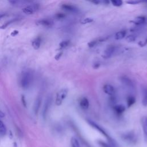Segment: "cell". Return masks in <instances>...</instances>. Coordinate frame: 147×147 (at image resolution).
<instances>
[{
  "label": "cell",
  "mask_w": 147,
  "mask_h": 147,
  "mask_svg": "<svg viewBox=\"0 0 147 147\" xmlns=\"http://www.w3.org/2000/svg\"><path fill=\"white\" fill-rule=\"evenodd\" d=\"M96 5H108L110 3V0H86Z\"/></svg>",
  "instance_id": "21"
},
{
  "label": "cell",
  "mask_w": 147,
  "mask_h": 147,
  "mask_svg": "<svg viewBox=\"0 0 147 147\" xmlns=\"http://www.w3.org/2000/svg\"><path fill=\"white\" fill-rule=\"evenodd\" d=\"M39 4H34L33 5H30L25 7L24 8L22 9V11L26 14L30 15L33 14L35 11L38 10L39 9Z\"/></svg>",
  "instance_id": "6"
},
{
  "label": "cell",
  "mask_w": 147,
  "mask_h": 147,
  "mask_svg": "<svg viewBox=\"0 0 147 147\" xmlns=\"http://www.w3.org/2000/svg\"><path fill=\"white\" fill-rule=\"evenodd\" d=\"M36 23L37 25H41L48 28H51L53 25V22L51 20L45 19V18L40 20Z\"/></svg>",
  "instance_id": "11"
},
{
  "label": "cell",
  "mask_w": 147,
  "mask_h": 147,
  "mask_svg": "<svg viewBox=\"0 0 147 147\" xmlns=\"http://www.w3.org/2000/svg\"><path fill=\"white\" fill-rule=\"evenodd\" d=\"M121 138L126 143L129 144H134L137 141L136 134L133 131L125 133L121 135Z\"/></svg>",
  "instance_id": "3"
},
{
  "label": "cell",
  "mask_w": 147,
  "mask_h": 147,
  "mask_svg": "<svg viewBox=\"0 0 147 147\" xmlns=\"http://www.w3.org/2000/svg\"><path fill=\"white\" fill-rule=\"evenodd\" d=\"M103 91L106 94L110 96H113L115 94V90L114 87L109 84H106L103 86Z\"/></svg>",
  "instance_id": "10"
},
{
  "label": "cell",
  "mask_w": 147,
  "mask_h": 147,
  "mask_svg": "<svg viewBox=\"0 0 147 147\" xmlns=\"http://www.w3.org/2000/svg\"><path fill=\"white\" fill-rule=\"evenodd\" d=\"M126 102H127V106L129 107L134 104V103L136 102V98L134 96L132 95H130L127 98Z\"/></svg>",
  "instance_id": "22"
},
{
  "label": "cell",
  "mask_w": 147,
  "mask_h": 147,
  "mask_svg": "<svg viewBox=\"0 0 147 147\" xmlns=\"http://www.w3.org/2000/svg\"><path fill=\"white\" fill-rule=\"evenodd\" d=\"M70 43V41L69 40H64V41H61L60 44H59V47L61 49H63V48H66L67 47H68Z\"/></svg>",
  "instance_id": "27"
},
{
  "label": "cell",
  "mask_w": 147,
  "mask_h": 147,
  "mask_svg": "<svg viewBox=\"0 0 147 147\" xmlns=\"http://www.w3.org/2000/svg\"><path fill=\"white\" fill-rule=\"evenodd\" d=\"M61 7L63 10H65L67 11H68L69 13H78L79 11V9L77 7H76L74 5H71V4H67V3L63 4L61 6Z\"/></svg>",
  "instance_id": "7"
},
{
  "label": "cell",
  "mask_w": 147,
  "mask_h": 147,
  "mask_svg": "<svg viewBox=\"0 0 147 147\" xmlns=\"http://www.w3.org/2000/svg\"><path fill=\"white\" fill-rule=\"evenodd\" d=\"M51 104V97H48L47 99H46L45 103L44 105L43 108H42V115L44 118H45L47 116V114L48 111V110L49 109V107Z\"/></svg>",
  "instance_id": "9"
},
{
  "label": "cell",
  "mask_w": 147,
  "mask_h": 147,
  "mask_svg": "<svg viewBox=\"0 0 147 147\" xmlns=\"http://www.w3.org/2000/svg\"><path fill=\"white\" fill-rule=\"evenodd\" d=\"M99 41V40H95L91 41H90V42L88 44V47H90V48L93 47L95 46V45L98 43Z\"/></svg>",
  "instance_id": "32"
},
{
  "label": "cell",
  "mask_w": 147,
  "mask_h": 147,
  "mask_svg": "<svg viewBox=\"0 0 147 147\" xmlns=\"http://www.w3.org/2000/svg\"><path fill=\"white\" fill-rule=\"evenodd\" d=\"M79 105H80V106L81 107V108L82 109L87 110V109H88V108L89 107L88 100L87 99V98L83 97L80 99V102H79Z\"/></svg>",
  "instance_id": "17"
},
{
  "label": "cell",
  "mask_w": 147,
  "mask_h": 147,
  "mask_svg": "<svg viewBox=\"0 0 147 147\" xmlns=\"http://www.w3.org/2000/svg\"><path fill=\"white\" fill-rule=\"evenodd\" d=\"M141 125L145 139L147 141V117H144L141 119Z\"/></svg>",
  "instance_id": "12"
},
{
  "label": "cell",
  "mask_w": 147,
  "mask_h": 147,
  "mask_svg": "<svg viewBox=\"0 0 147 147\" xmlns=\"http://www.w3.org/2000/svg\"><path fill=\"white\" fill-rule=\"evenodd\" d=\"M20 20V18H13L7 22H6L5 23H4L3 24H2L1 26H0V29H6L9 25H10V24H13V23H14L18 21H19Z\"/></svg>",
  "instance_id": "19"
},
{
  "label": "cell",
  "mask_w": 147,
  "mask_h": 147,
  "mask_svg": "<svg viewBox=\"0 0 147 147\" xmlns=\"http://www.w3.org/2000/svg\"><path fill=\"white\" fill-rule=\"evenodd\" d=\"M6 16H7V14L6 13H0V20L3 18V17H6Z\"/></svg>",
  "instance_id": "36"
},
{
  "label": "cell",
  "mask_w": 147,
  "mask_h": 147,
  "mask_svg": "<svg viewBox=\"0 0 147 147\" xmlns=\"http://www.w3.org/2000/svg\"><path fill=\"white\" fill-rule=\"evenodd\" d=\"M65 16L66 15L64 13H59L56 14L55 15V17L57 19H63V18H64Z\"/></svg>",
  "instance_id": "31"
},
{
  "label": "cell",
  "mask_w": 147,
  "mask_h": 147,
  "mask_svg": "<svg viewBox=\"0 0 147 147\" xmlns=\"http://www.w3.org/2000/svg\"><path fill=\"white\" fill-rule=\"evenodd\" d=\"M87 121L92 127H94L96 130H97L99 132H100L102 134H103L107 138L109 143L110 144V145L112 147H117L118 144L116 143L115 141L109 135V134L107 133V131L102 126H100V125H99L98 124H97L93 121H91V119H87Z\"/></svg>",
  "instance_id": "1"
},
{
  "label": "cell",
  "mask_w": 147,
  "mask_h": 147,
  "mask_svg": "<svg viewBox=\"0 0 147 147\" xmlns=\"http://www.w3.org/2000/svg\"><path fill=\"white\" fill-rule=\"evenodd\" d=\"M71 144L72 147H80L79 142L75 137H72L71 138Z\"/></svg>",
  "instance_id": "24"
},
{
  "label": "cell",
  "mask_w": 147,
  "mask_h": 147,
  "mask_svg": "<svg viewBox=\"0 0 147 147\" xmlns=\"http://www.w3.org/2000/svg\"><path fill=\"white\" fill-rule=\"evenodd\" d=\"M41 38L40 36H38L32 41V45L34 49L37 50L39 49L41 45Z\"/></svg>",
  "instance_id": "16"
},
{
  "label": "cell",
  "mask_w": 147,
  "mask_h": 147,
  "mask_svg": "<svg viewBox=\"0 0 147 147\" xmlns=\"http://www.w3.org/2000/svg\"><path fill=\"white\" fill-rule=\"evenodd\" d=\"M136 39V36H134V35H133V34L129 35V36H128L126 38V40L128 42H132V41H134Z\"/></svg>",
  "instance_id": "30"
},
{
  "label": "cell",
  "mask_w": 147,
  "mask_h": 147,
  "mask_svg": "<svg viewBox=\"0 0 147 147\" xmlns=\"http://www.w3.org/2000/svg\"><path fill=\"white\" fill-rule=\"evenodd\" d=\"M62 54H63V53L61 52H59V53H58L56 56H55V59L56 60H59L60 57H61V55H62Z\"/></svg>",
  "instance_id": "35"
},
{
  "label": "cell",
  "mask_w": 147,
  "mask_h": 147,
  "mask_svg": "<svg viewBox=\"0 0 147 147\" xmlns=\"http://www.w3.org/2000/svg\"><path fill=\"white\" fill-rule=\"evenodd\" d=\"M120 81L123 86L130 91H134L135 89V86L133 82L127 76H121L120 78Z\"/></svg>",
  "instance_id": "5"
},
{
  "label": "cell",
  "mask_w": 147,
  "mask_h": 147,
  "mask_svg": "<svg viewBox=\"0 0 147 147\" xmlns=\"http://www.w3.org/2000/svg\"><path fill=\"white\" fill-rule=\"evenodd\" d=\"M126 30H122L118 32L115 35V38L116 40H121L123 38L126 34Z\"/></svg>",
  "instance_id": "20"
},
{
  "label": "cell",
  "mask_w": 147,
  "mask_h": 147,
  "mask_svg": "<svg viewBox=\"0 0 147 147\" xmlns=\"http://www.w3.org/2000/svg\"><path fill=\"white\" fill-rule=\"evenodd\" d=\"M92 21H93V19L92 18H84L81 21V23L82 24H86L91 23Z\"/></svg>",
  "instance_id": "29"
},
{
  "label": "cell",
  "mask_w": 147,
  "mask_h": 147,
  "mask_svg": "<svg viewBox=\"0 0 147 147\" xmlns=\"http://www.w3.org/2000/svg\"><path fill=\"white\" fill-rule=\"evenodd\" d=\"M33 74L31 71H24L21 75L20 79V85L24 88H28L31 84L33 80Z\"/></svg>",
  "instance_id": "2"
},
{
  "label": "cell",
  "mask_w": 147,
  "mask_h": 147,
  "mask_svg": "<svg viewBox=\"0 0 147 147\" xmlns=\"http://www.w3.org/2000/svg\"><path fill=\"white\" fill-rule=\"evenodd\" d=\"M132 22L137 25H141L147 22V18L145 16H139L136 17Z\"/></svg>",
  "instance_id": "13"
},
{
  "label": "cell",
  "mask_w": 147,
  "mask_h": 147,
  "mask_svg": "<svg viewBox=\"0 0 147 147\" xmlns=\"http://www.w3.org/2000/svg\"><path fill=\"white\" fill-rule=\"evenodd\" d=\"M97 143L101 147H112L109 143L105 142V141H103L102 140H98Z\"/></svg>",
  "instance_id": "26"
},
{
  "label": "cell",
  "mask_w": 147,
  "mask_h": 147,
  "mask_svg": "<svg viewBox=\"0 0 147 147\" xmlns=\"http://www.w3.org/2000/svg\"><path fill=\"white\" fill-rule=\"evenodd\" d=\"M111 2V3L115 6H117V7H119V6H121L123 2H122V0H110Z\"/></svg>",
  "instance_id": "28"
},
{
  "label": "cell",
  "mask_w": 147,
  "mask_h": 147,
  "mask_svg": "<svg viewBox=\"0 0 147 147\" xmlns=\"http://www.w3.org/2000/svg\"><path fill=\"white\" fill-rule=\"evenodd\" d=\"M126 3L130 5H137L141 3H147V0H127Z\"/></svg>",
  "instance_id": "23"
},
{
  "label": "cell",
  "mask_w": 147,
  "mask_h": 147,
  "mask_svg": "<svg viewBox=\"0 0 147 147\" xmlns=\"http://www.w3.org/2000/svg\"><path fill=\"white\" fill-rule=\"evenodd\" d=\"M68 94V90L67 88H62L56 94L55 103L57 106H60L62 104L63 100L66 98Z\"/></svg>",
  "instance_id": "4"
},
{
  "label": "cell",
  "mask_w": 147,
  "mask_h": 147,
  "mask_svg": "<svg viewBox=\"0 0 147 147\" xmlns=\"http://www.w3.org/2000/svg\"><path fill=\"white\" fill-rule=\"evenodd\" d=\"M5 116V114H3V113L1 111H0V117H3Z\"/></svg>",
  "instance_id": "37"
},
{
  "label": "cell",
  "mask_w": 147,
  "mask_h": 147,
  "mask_svg": "<svg viewBox=\"0 0 147 147\" xmlns=\"http://www.w3.org/2000/svg\"><path fill=\"white\" fill-rule=\"evenodd\" d=\"M41 103V99L40 97H37L33 105V111L35 114H37L38 112V110L40 109V106Z\"/></svg>",
  "instance_id": "15"
},
{
  "label": "cell",
  "mask_w": 147,
  "mask_h": 147,
  "mask_svg": "<svg viewBox=\"0 0 147 147\" xmlns=\"http://www.w3.org/2000/svg\"><path fill=\"white\" fill-rule=\"evenodd\" d=\"M18 30H14L13 31H12L10 33V36H12V37H14L16 36H17L18 34Z\"/></svg>",
  "instance_id": "33"
},
{
  "label": "cell",
  "mask_w": 147,
  "mask_h": 147,
  "mask_svg": "<svg viewBox=\"0 0 147 147\" xmlns=\"http://www.w3.org/2000/svg\"><path fill=\"white\" fill-rule=\"evenodd\" d=\"M142 104L144 106H147V87H144L142 89Z\"/></svg>",
  "instance_id": "18"
},
{
  "label": "cell",
  "mask_w": 147,
  "mask_h": 147,
  "mask_svg": "<svg viewBox=\"0 0 147 147\" xmlns=\"http://www.w3.org/2000/svg\"><path fill=\"white\" fill-rule=\"evenodd\" d=\"M6 133V128L5 124L0 120V135L4 136Z\"/></svg>",
  "instance_id": "25"
},
{
  "label": "cell",
  "mask_w": 147,
  "mask_h": 147,
  "mask_svg": "<svg viewBox=\"0 0 147 147\" xmlns=\"http://www.w3.org/2000/svg\"><path fill=\"white\" fill-rule=\"evenodd\" d=\"M113 109L117 114L121 115L125 111V107L122 105H115L113 106Z\"/></svg>",
  "instance_id": "14"
},
{
  "label": "cell",
  "mask_w": 147,
  "mask_h": 147,
  "mask_svg": "<svg viewBox=\"0 0 147 147\" xmlns=\"http://www.w3.org/2000/svg\"><path fill=\"white\" fill-rule=\"evenodd\" d=\"M117 47L114 45H109L107 47V48L105 49L104 52V57L105 58H109L113 56V55L115 53L116 51Z\"/></svg>",
  "instance_id": "8"
},
{
  "label": "cell",
  "mask_w": 147,
  "mask_h": 147,
  "mask_svg": "<svg viewBox=\"0 0 147 147\" xmlns=\"http://www.w3.org/2000/svg\"><path fill=\"white\" fill-rule=\"evenodd\" d=\"M21 100H22V105H24V107H26V102L25 100V96L24 95L22 96L21 97Z\"/></svg>",
  "instance_id": "34"
}]
</instances>
